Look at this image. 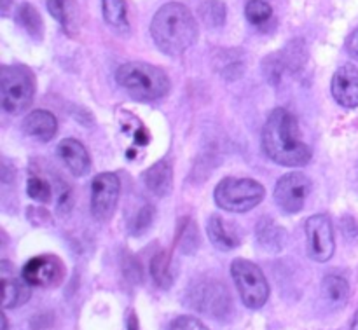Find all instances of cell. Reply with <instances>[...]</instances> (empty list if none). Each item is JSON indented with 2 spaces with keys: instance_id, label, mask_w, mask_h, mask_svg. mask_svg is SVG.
Masks as SVG:
<instances>
[{
  "instance_id": "3957f363",
  "label": "cell",
  "mask_w": 358,
  "mask_h": 330,
  "mask_svg": "<svg viewBox=\"0 0 358 330\" xmlns=\"http://www.w3.org/2000/svg\"><path fill=\"white\" fill-rule=\"evenodd\" d=\"M115 82L129 96L140 101L161 100L170 91V77L166 72L145 62H129L119 66Z\"/></svg>"
},
{
  "instance_id": "7a4b0ae2",
  "label": "cell",
  "mask_w": 358,
  "mask_h": 330,
  "mask_svg": "<svg viewBox=\"0 0 358 330\" xmlns=\"http://www.w3.org/2000/svg\"><path fill=\"white\" fill-rule=\"evenodd\" d=\"M150 37L159 51L178 58L198 41L194 14L180 2L164 3L150 21Z\"/></svg>"
},
{
  "instance_id": "836d02e7",
  "label": "cell",
  "mask_w": 358,
  "mask_h": 330,
  "mask_svg": "<svg viewBox=\"0 0 358 330\" xmlns=\"http://www.w3.org/2000/svg\"><path fill=\"white\" fill-rule=\"evenodd\" d=\"M7 6H9V0H3V13L7 10Z\"/></svg>"
},
{
  "instance_id": "603a6c76",
  "label": "cell",
  "mask_w": 358,
  "mask_h": 330,
  "mask_svg": "<svg viewBox=\"0 0 358 330\" xmlns=\"http://www.w3.org/2000/svg\"><path fill=\"white\" fill-rule=\"evenodd\" d=\"M150 273L152 278L161 289H170L173 283V273H171V259L166 250L157 252L150 261Z\"/></svg>"
},
{
  "instance_id": "d6a6232c",
  "label": "cell",
  "mask_w": 358,
  "mask_h": 330,
  "mask_svg": "<svg viewBox=\"0 0 358 330\" xmlns=\"http://www.w3.org/2000/svg\"><path fill=\"white\" fill-rule=\"evenodd\" d=\"M2 330H7V318H6V315H2Z\"/></svg>"
},
{
  "instance_id": "d4e9b609",
  "label": "cell",
  "mask_w": 358,
  "mask_h": 330,
  "mask_svg": "<svg viewBox=\"0 0 358 330\" xmlns=\"http://www.w3.org/2000/svg\"><path fill=\"white\" fill-rule=\"evenodd\" d=\"M199 13L203 21L212 28H219L226 23V6L220 0H206Z\"/></svg>"
},
{
  "instance_id": "9c48e42d",
  "label": "cell",
  "mask_w": 358,
  "mask_h": 330,
  "mask_svg": "<svg viewBox=\"0 0 358 330\" xmlns=\"http://www.w3.org/2000/svg\"><path fill=\"white\" fill-rule=\"evenodd\" d=\"M121 180L115 173H100L91 182V213L100 222H107L117 206Z\"/></svg>"
},
{
  "instance_id": "8fae6325",
  "label": "cell",
  "mask_w": 358,
  "mask_h": 330,
  "mask_svg": "<svg viewBox=\"0 0 358 330\" xmlns=\"http://www.w3.org/2000/svg\"><path fill=\"white\" fill-rule=\"evenodd\" d=\"M192 304L208 317L222 318L231 308V299L227 289L217 282L201 283L191 294Z\"/></svg>"
},
{
  "instance_id": "2e32d148",
  "label": "cell",
  "mask_w": 358,
  "mask_h": 330,
  "mask_svg": "<svg viewBox=\"0 0 358 330\" xmlns=\"http://www.w3.org/2000/svg\"><path fill=\"white\" fill-rule=\"evenodd\" d=\"M206 233H208V238L213 243V247L219 248V250L222 252L234 250V248L240 247L241 243L240 234L236 233V229H234L229 222H226L220 215L210 217L208 226H206Z\"/></svg>"
},
{
  "instance_id": "e0dca14e",
  "label": "cell",
  "mask_w": 358,
  "mask_h": 330,
  "mask_svg": "<svg viewBox=\"0 0 358 330\" xmlns=\"http://www.w3.org/2000/svg\"><path fill=\"white\" fill-rule=\"evenodd\" d=\"M143 184H145V187L152 194L159 196V198L170 194L171 187H173V170H171V164L166 159L157 161L156 164H152L143 173Z\"/></svg>"
},
{
  "instance_id": "9a60e30c",
  "label": "cell",
  "mask_w": 358,
  "mask_h": 330,
  "mask_svg": "<svg viewBox=\"0 0 358 330\" xmlns=\"http://www.w3.org/2000/svg\"><path fill=\"white\" fill-rule=\"evenodd\" d=\"M23 131L31 138H37L41 142H49L58 133V121L49 110H31L23 119Z\"/></svg>"
},
{
  "instance_id": "6da1fadb",
  "label": "cell",
  "mask_w": 358,
  "mask_h": 330,
  "mask_svg": "<svg viewBox=\"0 0 358 330\" xmlns=\"http://www.w3.org/2000/svg\"><path fill=\"white\" fill-rule=\"evenodd\" d=\"M262 150L280 166L297 168L311 161L313 154L303 142L296 115L287 108H275L262 129Z\"/></svg>"
},
{
  "instance_id": "7c38bea8",
  "label": "cell",
  "mask_w": 358,
  "mask_h": 330,
  "mask_svg": "<svg viewBox=\"0 0 358 330\" xmlns=\"http://www.w3.org/2000/svg\"><path fill=\"white\" fill-rule=\"evenodd\" d=\"M331 91L334 100L345 108L358 107V69L352 63H345L332 76Z\"/></svg>"
},
{
  "instance_id": "ac0fdd59",
  "label": "cell",
  "mask_w": 358,
  "mask_h": 330,
  "mask_svg": "<svg viewBox=\"0 0 358 330\" xmlns=\"http://www.w3.org/2000/svg\"><path fill=\"white\" fill-rule=\"evenodd\" d=\"M48 10L69 37H76L79 31L80 17L76 0H48Z\"/></svg>"
},
{
  "instance_id": "d6986e66",
  "label": "cell",
  "mask_w": 358,
  "mask_h": 330,
  "mask_svg": "<svg viewBox=\"0 0 358 330\" xmlns=\"http://www.w3.org/2000/svg\"><path fill=\"white\" fill-rule=\"evenodd\" d=\"M255 234H257L259 245H261L264 250L271 252V254H278L287 240L285 229L280 227L278 224L273 219H269V217H262V219L259 220Z\"/></svg>"
},
{
  "instance_id": "f1b7e54d",
  "label": "cell",
  "mask_w": 358,
  "mask_h": 330,
  "mask_svg": "<svg viewBox=\"0 0 358 330\" xmlns=\"http://www.w3.org/2000/svg\"><path fill=\"white\" fill-rule=\"evenodd\" d=\"M341 229H343V233H345V236H348V238L358 236V220L353 219V217H350V215L343 217Z\"/></svg>"
},
{
  "instance_id": "7402d4cb",
  "label": "cell",
  "mask_w": 358,
  "mask_h": 330,
  "mask_svg": "<svg viewBox=\"0 0 358 330\" xmlns=\"http://www.w3.org/2000/svg\"><path fill=\"white\" fill-rule=\"evenodd\" d=\"M17 21L28 31L30 37L37 38V41L44 37V21L31 3H21L20 9H17Z\"/></svg>"
},
{
  "instance_id": "f546056e",
  "label": "cell",
  "mask_w": 358,
  "mask_h": 330,
  "mask_svg": "<svg viewBox=\"0 0 358 330\" xmlns=\"http://www.w3.org/2000/svg\"><path fill=\"white\" fill-rule=\"evenodd\" d=\"M346 49H348L350 56L358 59V28L353 30L352 34L348 35V38H346Z\"/></svg>"
},
{
  "instance_id": "30bf717a",
  "label": "cell",
  "mask_w": 358,
  "mask_h": 330,
  "mask_svg": "<svg viewBox=\"0 0 358 330\" xmlns=\"http://www.w3.org/2000/svg\"><path fill=\"white\" fill-rule=\"evenodd\" d=\"M21 278L30 287L52 289L65 278V266L56 255H37L31 257L21 269Z\"/></svg>"
},
{
  "instance_id": "277c9868",
  "label": "cell",
  "mask_w": 358,
  "mask_h": 330,
  "mask_svg": "<svg viewBox=\"0 0 358 330\" xmlns=\"http://www.w3.org/2000/svg\"><path fill=\"white\" fill-rule=\"evenodd\" d=\"M266 189L254 178L227 177L217 184L213 198L219 208L231 213H247L264 201Z\"/></svg>"
},
{
  "instance_id": "4dcf8cb0",
  "label": "cell",
  "mask_w": 358,
  "mask_h": 330,
  "mask_svg": "<svg viewBox=\"0 0 358 330\" xmlns=\"http://www.w3.org/2000/svg\"><path fill=\"white\" fill-rule=\"evenodd\" d=\"M128 330H138V324H136V315H135V313H131V315H129Z\"/></svg>"
},
{
  "instance_id": "83f0119b",
  "label": "cell",
  "mask_w": 358,
  "mask_h": 330,
  "mask_svg": "<svg viewBox=\"0 0 358 330\" xmlns=\"http://www.w3.org/2000/svg\"><path fill=\"white\" fill-rule=\"evenodd\" d=\"M170 330H210L203 322H199L198 318L189 317V315H184V317H178L171 322Z\"/></svg>"
},
{
  "instance_id": "5bb4252c",
  "label": "cell",
  "mask_w": 358,
  "mask_h": 330,
  "mask_svg": "<svg viewBox=\"0 0 358 330\" xmlns=\"http://www.w3.org/2000/svg\"><path fill=\"white\" fill-rule=\"evenodd\" d=\"M2 269V308L10 310V308H20L30 301L31 292L30 285L24 280H17L16 276L9 273V264L6 261L0 262Z\"/></svg>"
},
{
  "instance_id": "ba28073f",
  "label": "cell",
  "mask_w": 358,
  "mask_h": 330,
  "mask_svg": "<svg viewBox=\"0 0 358 330\" xmlns=\"http://www.w3.org/2000/svg\"><path fill=\"white\" fill-rule=\"evenodd\" d=\"M311 194V180L301 171L283 175L275 187V201L285 213H299Z\"/></svg>"
},
{
  "instance_id": "1f68e13d",
  "label": "cell",
  "mask_w": 358,
  "mask_h": 330,
  "mask_svg": "<svg viewBox=\"0 0 358 330\" xmlns=\"http://www.w3.org/2000/svg\"><path fill=\"white\" fill-rule=\"evenodd\" d=\"M352 330H358V310H357L355 317H353V322H352Z\"/></svg>"
},
{
  "instance_id": "cb8c5ba5",
  "label": "cell",
  "mask_w": 358,
  "mask_h": 330,
  "mask_svg": "<svg viewBox=\"0 0 358 330\" xmlns=\"http://www.w3.org/2000/svg\"><path fill=\"white\" fill-rule=\"evenodd\" d=\"M245 16L255 27H262L273 16V9L266 0H248L245 6Z\"/></svg>"
},
{
  "instance_id": "4fadbf2b",
  "label": "cell",
  "mask_w": 358,
  "mask_h": 330,
  "mask_svg": "<svg viewBox=\"0 0 358 330\" xmlns=\"http://www.w3.org/2000/svg\"><path fill=\"white\" fill-rule=\"evenodd\" d=\"M58 154L73 177H84L91 170V157L86 147L76 138H65L58 143Z\"/></svg>"
},
{
  "instance_id": "484cf974",
  "label": "cell",
  "mask_w": 358,
  "mask_h": 330,
  "mask_svg": "<svg viewBox=\"0 0 358 330\" xmlns=\"http://www.w3.org/2000/svg\"><path fill=\"white\" fill-rule=\"evenodd\" d=\"M27 194L38 203H49L51 201L52 191H51V185H49L44 178L31 177L28 178Z\"/></svg>"
},
{
  "instance_id": "ffe728a7",
  "label": "cell",
  "mask_w": 358,
  "mask_h": 330,
  "mask_svg": "<svg viewBox=\"0 0 358 330\" xmlns=\"http://www.w3.org/2000/svg\"><path fill=\"white\" fill-rule=\"evenodd\" d=\"M322 294L336 308H341L350 299V283L343 276L329 275L322 282Z\"/></svg>"
},
{
  "instance_id": "44dd1931",
  "label": "cell",
  "mask_w": 358,
  "mask_h": 330,
  "mask_svg": "<svg viewBox=\"0 0 358 330\" xmlns=\"http://www.w3.org/2000/svg\"><path fill=\"white\" fill-rule=\"evenodd\" d=\"M101 13L108 27L115 30H128V7L126 0H101Z\"/></svg>"
},
{
  "instance_id": "5b68a950",
  "label": "cell",
  "mask_w": 358,
  "mask_h": 330,
  "mask_svg": "<svg viewBox=\"0 0 358 330\" xmlns=\"http://www.w3.org/2000/svg\"><path fill=\"white\" fill-rule=\"evenodd\" d=\"M35 96V77L27 66L6 65L0 70L2 108L13 115L28 110Z\"/></svg>"
},
{
  "instance_id": "8992f818",
  "label": "cell",
  "mask_w": 358,
  "mask_h": 330,
  "mask_svg": "<svg viewBox=\"0 0 358 330\" xmlns=\"http://www.w3.org/2000/svg\"><path fill=\"white\" fill-rule=\"evenodd\" d=\"M231 276L236 283L241 303L248 310H261L262 306H266L269 299V283L255 262L236 259L231 264Z\"/></svg>"
},
{
  "instance_id": "52a82bcc",
  "label": "cell",
  "mask_w": 358,
  "mask_h": 330,
  "mask_svg": "<svg viewBox=\"0 0 358 330\" xmlns=\"http://www.w3.org/2000/svg\"><path fill=\"white\" fill-rule=\"evenodd\" d=\"M306 250L313 261L327 262L331 261L336 252V238L332 220L324 213L310 217L306 220Z\"/></svg>"
},
{
  "instance_id": "4316f807",
  "label": "cell",
  "mask_w": 358,
  "mask_h": 330,
  "mask_svg": "<svg viewBox=\"0 0 358 330\" xmlns=\"http://www.w3.org/2000/svg\"><path fill=\"white\" fill-rule=\"evenodd\" d=\"M154 219V208L152 206H143L138 213H136L135 220L131 222V231L133 234H143L150 227Z\"/></svg>"
}]
</instances>
